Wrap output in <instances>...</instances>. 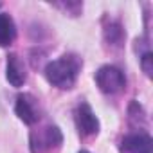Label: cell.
<instances>
[{
    "label": "cell",
    "instance_id": "obj_4",
    "mask_svg": "<svg viewBox=\"0 0 153 153\" xmlns=\"http://www.w3.org/2000/svg\"><path fill=\"white\" fill-rule=\"evenodd\" d=\"M74 121L81 137H90L99 131V121L87 103L78 105V108L74 110Z\"/></svg>",
    "mask_w": 153,
    "mask_h": 153
},
{
    "label": "cell",
    "instance_id": "obj_5",
    "mask_svg": "<svg viewBox=\"0 0 153 153\" xmlns=\"http://www.w3.org/2000/svg\"><path fill=\"white\" fill-rule=\"evenodd\" d=\"M15 112L16 115L27 123V124H34L40 121L42 117V110L38 105V99H34L31 94H20L16 97V105H15Z\"/></svg>",
    "mask_w": 153,
    "mask_h": 153
},
{
    "label": "cell",
    "instance_id": "obj_7",
    "mask_svg": "<svg viewBox=\"0 0 153 153\" xmlns=\"http://www.w3.org/2000/svg\"><path fill=\"white\" fill-rule=\"evenodd\" d=\"M7 81L13 85V87H22L27 79V72H25V67L22 63V59L16 56V54H11L7 58Z\"/></svg>",
    "mask_w": 153,
    "mask_h": 153
},
{
    "label": "cell",
    "instance_id": "obj_6",
    "mask_svg": "<svg viewBox=\"0 0 153 153\" xmlns=\"http://www.w3.org/2000/svg\"><path fill=\"white\" fill-rule=\"evenodd\" d=\"M121 153H153V140L148 133H130L121 142Z\"/></svg>",
    "mask_w": 153,
    "mask_h": 153
},
{
    "label": "cell",
    "instance_id": "obj_1",
    "mask_svg": "<svg viewBox=\"0 0 153 153\" xmlns=\"http://www.w3.org/2000/svg\"><path fill=\"white\" fill-rule=\"evenodd\" d=\"M81 58H78L76 54H65L59 59H54L51 63H47L45 67V78L51 85L58 87V88H72L78 74L81 70Z\"/></svg>",
    "mask_w": 153,
    "mask_h": 153
},
{
    "label": "cell",
    "instance_id": "obj_3",
    "mask_svg": "<svg viewBox=\"0 0 153 153\" xmlns=\"http://www.w3.org/2000/svg\"><path fill=\"white\" fill-rule=\"evenodd\" d=\"M63 137L58 126H45L38 131L31 133V151L33 153H47L51 149L59 148Z\"/></svg>",
    "mask_w": 153,
    "mask_h": 153
},
{
    "label": "cell",
    "instance_id": "obj_9",
    "mask_svg": "<svg viewBox=\"0 0 153 153\" xmlns=\"http://www.w3.org/2000/svg\"><path fill=\"white\" fill-rule=\"evenodd\" d=\"M140 65H142L144 72H146L148 76H151V72H153V67H151V52H146V54L140 58Z\"/></svg>",
    "mask_w": 153,
    "mask_h": 153
},
{
    "label": "cell",
    "instance_id": "obj_10",
    "mask_svg": "<svg viewBox=\"0 0 153 153\" xmlns=\"http://www.w3.org/2000/svg\"><path fill=\"white\" fill-rule=\"evenodd\" d=\"M79 153H88V151H85V149H83V151H79Z\"/></svg>",
    "mask_w": 153,
    "mask_h": 153
},
{
    "label": "cell",
    "instance_id": "obj_11",
    "mask_svg": "<svg viewBox=\"0 0 153 153\" xmlns=\"http://www.w3.org/2000/svg\"><path fill=\"white\" fill-rule=\"evenodd\" d=\"M0 6H2V4H0Z\"/></svg>",
    "mask_w": 153,
    "mask_h": 153
},
{
    "label": "cell",
    "instance_id": "obj_2",
    "mask_svg": "<svg viewBox=\"0 0 153 153\" xmlns=\"http://www.w3.org/2000/svg\"><path fill=\"white\" fill-rule=\"evenodd\" d=\"M96 83L105 94H119L126 87V78L117 67L105 65L96 72Z\"/></svg>",
    "mask_w": 153,
    "mask_h": 153
},
{
    "label": "cell",
    "instance_id": "obj_8",
    "mask_svg": "<svg viewBox=\"0 0 153 153\" xmlns=\"http://www.w3.org/2000/svg\"><path fill=\"white\" fill-rule=\"evenodd\" d=\"M16 38V27L7 13H0V47H7Z\"/></svg>",
    "mask_w": 153,
    "mask_h": 153
}]
</instances>
